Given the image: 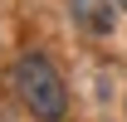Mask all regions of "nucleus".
<instances>
[{
	"instance_id": "1",
	"label": "nucleus",
	"mask_w": 127,
	"mask_h": 122,
	"mask_svg": "<svg viewBox=\"0 0 127 122\" xmlns=\"http://www.w3.org/2000/svg\"><path fill=\"white\" fill-rule=\"evenodd\" d=\"M10 88H15L20 107L30 112L34 122H59L64 112H68V88H64L59 68L44 59V54H20L15 68H10Z\"/></svg>"
},
{
	"instance_id": "2",
	"label": "nucleus",
	"mask_w": 127,
	"mask_h": 122,
	"mask_svg": "<svg viewBox=\"0 0 127 122\" xmlns=\"http://www.w3.org/2000/svg\"><path fill=\"white\" fill-rule=\"evenodd\" d=\"M68 15L88 34H112L117 30V0H68Z\"/></svg>"
}]
</instances>
